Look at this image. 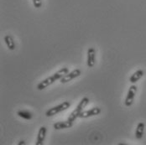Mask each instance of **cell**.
I'll return each mask as SVG.
<instances>
[{"label": "cell", "mask_w": 146, "mask_h": 145, "mask_svg": "<svg viewBox=\"0 0 146 145\" xmlns=\"http://www.w3.org/2000/svg\"><path fill=\"white\" fill-rule=\"evenodd\" d=\"M69 72V69L67 67H63L60 70H59L57 72L54 73L52 75L47 77L46 79H44V81H40L38 85H37V89L39 91H42L45 89L46 87H48L49 86L52 85L55 81H56L57 80H60L65 75H66L67 73Z\"/></svg>", "instance_id": "1"}, {"label": "cell", "mask_w": 146, "mask_h": 145, "mask_svg": "<svg viewBox=\"0 0 146 145\" xmlns=\"http://www.w3.org/2000/svg\"><path fill=\"white\" fill-rule=\"evenodd\" d=\"M88 103H89V99H88V97H83V98L81 100V102H79V104L77 105V107H76V109H75L72 113L70 114V116L68 117V119H67V120L70 121V122H73L77 117H79L81 113L83 111V109L86 107V106L88 105Z\"/></svg>", "instance_id": "2"}, {"label": "cell", "mask_w": 146, "mask_h": 145, "mask_svg": "<svg viewBox=\"0 0 146 145\" xmlns=\"http://www.w3.org/2000/svg\"><path fill=\"white\" fill-rule=\"evenodd\" d=\"M70 107H71V103H70V102H67V101L63 102L62 103L57 105V106H55V107L50 108V109L45 113V116L47 117L55 116V115L58 114V113L63 112V111L67 110L68 108H70Z\"/></svg>", "instance_id": "3"}, {"label": "cell", "mask_w": 146, "mask_h": 145, "mask_svg": "<svg viewBox=\"0 0 146 145\" xmlns=\"http://www.w3.org/2000/svg\"><path fill=\"white\" fill-rule=\"evenodd\" d=\"M136 92H137V86L132 85L129 89V91L127 93V96H126V98L124 101V104L126 107H131L133 105Z\"/></svg>", "instance_id": "4"}, {"label": "cell", "mask_w": 146, "mask_h": 145, "mask_svg": "<svg viewBox=\"0 0 146 145\" xmlns=\"http://www.w3.org/2000/svg\"><path fill=\"white\" fill-rule=\"evenodd\" d=\"M81 74H82V72H81L80 69H75V70H73L72 72H68L66 75H65L60 81L61 83H67V82L72 81L73 79L80 76Z\"/></svg>", "instance_id": "5"}, {"label": "cell", "mask_w": 146, "mask_h": 145, "mask_svg": "<svg viewBox=\"0 0 146 145\" xmlns=\"http://www.w3.org/2000/svg\"><path fill=\"white\" fill-rule=\"evenodd\" d=\"M100 113H101V109L99 107H93V108L87 110V111H82L79 117H81V118H88L90 117L97 116V115L100 114Z\"/></svg>", "instance_id": "6"}, {"label": "cell", "mask_w": 146, "mask_h": 145, "mask_svg": "<svg viewBox=\"0 0 146 145\" xmlns=\"http://www.w3.org/2000/svg\"><path fill=\"white\" fill-rule=\"evenodd\" d=\"M88 66L92 68L95 66L96 63V50L94 48L91 47L88 50Z\"/></svg>", "instance_id": "7"}, {"label": "cell", "mask_w": 146, "mask_h": 145, "mask_svg": "<svg viewBox=\"0 0 146 145\" xmlns=\"http://www.w3.org/2000/svg\"><path fill=\"white\" fill-rule=\"evenodd\" d=\"M46 127L44 126H41L39 129L38 132V135H37V140H36V143L35 145H43L44 144V139H45V137H46Z\"/></svg>", "instance_id": "8"}, {"label": "cell", "mask_w": 146, "mask_h": 145, "mask_svg": "<svg viewBox=\"0 0 146 145\" xmlns=\"http://www.w3.org/2000/svg\"><path fill=\"white\" fill-rule=\"evenodd\" d=\"M73 126V122L70 121H63V122H58L53 124V127L56 130H61L66 128H70Z\"/></svg>", "instance_id": "9"}, {"label": "cell", "mask_w": 146, "mask_h": 145, "mask_svg": "<svg viewBox=\"0 0 146 145\" xmlns=\"http://www.w3.org/2000/svg\"><path fill=\"white\" fill-rule=\"evenodd\" d=\"M144 75H145V72H144L143 70H141V69H140V70H138V71H136V72L133 73L131 76L129 77V81L131 82L132 84H134V83H136L138 81H139V80L143 77Z\"/></svg>", "instance_id": "10"}, {"label": "cell", "mask_w": 146, "mask_h": 145, "mask_svg": "<svg viewBox=\"0 0 146 145\" xmlns=\"http://www.w3.org/2000/svg\"><path fill=\"white\" fill-rule=\"evenodd\" d=\"M145 128V125L144 122H139L136 128V131H135V138L137 139H141L143 138Z\"/></svg>", "instance_id": "11"}, {"label": "cell", "mask_w": 146, "mask_h": 145, "mask_svg": "<svg viewBox=\"0 0 146 145\" xmlns=\"http://www.w3.org/2000/svg\"><path fill=\"white\" fill-rule=\"evenodd\" d=\"M4 42L6 44L7 47L9 49V50H15L16 45H15V40L11 35H5L4 36Z\"/></svg>", "instance_id": "12"}, {"label": "cell", "mask_w": 146, "mask_h": 145, "mask_svg": "<svg viewBox=\"0 0 146 145\" xmlns=\"http://www.w3.org/2000/svg\"><path fill=\"white\" fill-rule=\"evenodd\" d=\"M17 115L19 117H20L23 119H25V120H30L33 117V115H32L31 113H29V111H25V110H19V111H18Z\"/></svg>", "instance_id": "13"}, {"label": "cell", "mask_w": 146, "mask_h": 145, "mask_svg": "<svg viewBox=\"0 0 146 145\" xmlns=\"http://www.w3.org/2000/svg\"><path fill=\"white\" fill-rule=\"evenodd\" d=\"M32 1H33V4H34L35 8H36V9L41 8V6H42L41 0H32Z\"/></svg>", "instance_id": "14"}, {"label": "cell", "mask_w": 146, "mask_h": 145, "mask_svg": "<svg viewBox=\"0 0 146 145\" xmlns=\"http://www.w3.org/2000/svg\"><path fill=\"white\" fill-rule=\"evenodd\" d=\"M26 144V143L24 141V140H21V141H19V143L18 144V145H25Z\"/></svg>", "instance_id": "15"}]
</instances>
